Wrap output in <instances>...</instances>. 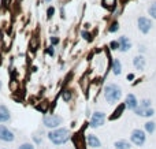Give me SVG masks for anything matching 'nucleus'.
Listing matches in <instances>:
<instances>
[{
    "instance_id": "obj_1",
    "label": "nucleus",
    "mask_w": 156,
    "mask_h": 149,
    "mask_svg": "<svg viewBox=\"0 0 156 149\" xmlns=\"http://www.w3.org/2000/svg\"><path fill=\"white\" fill-rule=\"evenodd\" d=\"M49 141L53 142L55 145H62L70 140V130L68 129H53L51 133L48 134Z\"/></svg>"
},
{
    "instance_id": "obj_2",
    "label": "nucleus",
    "mask_w": 156,
    "mask_h": 149,
    "mask_svg": "<svg viewBox=\"0 0 156 149\" xmlns=\"http://www.w3.org/2000/svg\"><path fill=\"white\" fill-rule=\"evenodd\" d=\"M104 97H105V100H107L108 103L114 104V103L119 101V98L122 97V90H120V88L118 86V85H115V83H110V85H107L105 89H104Z\"/></svg>"
},
{
    "instance_id": "obj_3",
    "label": "nucleus",
    "mask_w": 156,
    "mask_h": 149,
    "mask_svg": "<svg viewBox=\"0 0 156 149\" xmlns=\"http://www.w3.org/2000/svg\"><path fill=\"white\" fill-rule=\"evenodd\" d=\"M62 122H63V119L58 116V115H45L44 119H43L44 126L48 127V129H58L62 125Z\"/></svg>"
},
{
    "instance_id": "obj_4",
    "label": "nucleus",
    "mask_w": 156,
    "mask_h": 149,
    "mask_svg": "<svg viewBox=\"0 0 156 149\" xmlns=\"http://www.w3.org/2000/svg\"><path fill=\"white\" fill-rule=\"evenodd\" d=\"M137 24H138V29H140V31L141 33H144V34H147V33L151 30V28H152V22H151V19L147 18V16H140L138 21H137Z\"/></svg>"
},
{
    "instance_id": "obj_5",
    "label": "nucleus",
    "mask_w": 156,
    "mask_h": 149,
    "mask_svg": "<svg viewBox=\"0 0 156 149\" xmlns=\"http://www.w3.org/2000/svg\"><path fill=\"white\" fill-rule=\"evenodd\" d=\"M104 122H105V114L99 111V112H95V114H93L89 125L92 126V127H100V126L104 125Z\"/></svg>"
},
{
    "instance_id": "obj_6",
    "label": "nucleus",
    "mask_w": 156,
    "mask_h": 149,
    "mask_svg": "<svg viewBox=\"0 0 156 149\" xmlns=\"http://www.w3.org/2000/svg\"><path fill=\"white\" fill-rule=\"evenodd\" d=\"M14 133L11 130H8V127L6 126H0V141H4V142H11L14 141Z\"/></svg>"
},
{
    "instance_id": "obj_7",
    "label": "nucleus",
    "mask_w": 156,
    "mask_h": 149,
    "mask_svg": "<svg viewBox=\"0 0 156 149\" xmlns=\"http://www.w3.org/2000/svg\"><path fill=\"white\" fill-rule=\"evenodd\" d=\"M132 142L138 146H141L145 142V133L142 130H138V129L134 130L132 133Z\"/></svg>"
},
{
    "instance_id": "obj_8",
    "label": "nucleus",
    "mask_w": 156,
    "mask_h": 149,
    "mask_svg": "<svg viewBox=\"0 0 156 149\" xmlns=\"http://www.w3.org/2000/svg\"><path fill=\"white\" fill-rule=\"evenodd\" d=\"M118 41H119V44H120V48H119L120 52H126V51H129V49L132 48V43H130V40H129L128 37H125V36L119 37Z\"/></svg>"
},
{
    "instance_id": "obj_9",
    "label": "nucleus",
    "mask_w": 156,
    "mask_h": 149,
    "mask_svg": "<svg viewBox=\"0 0 156 149\" xmlns=\"http://www.w3.org/2000/svg\"><path fill=\"white\" fill-rule=\"evenodd\" d=\"M126 107H128L129 110H136L137 106H138V103H137V98L134 94H128V97H126Z\"/></svg>"
},
{
    "instance_id": "obj_10",
    "label": "nucleus",
    "mask_w": 156,
    "mask_h": 149,
    "mask_svg": "<svg viewBox=\"0 0 156 149\" xmlns=\"http://www.w3.org/2000/svg\"><path fill=\"white\" fill-rule=\"evenodd\" d=\"M88 144H89V146H92V148H100L101 146L100 140H99L95 134H89L88 135Z\"/></svg>"
},
{
    "instance_id": "obj_11",
    "label": "nucleus",
    "mask_w": 156,
    "mask_h": 149,
    "mask_svg": "<svg viewBox=\"0 0 156 149\" xmlns=\"http://www.w3.org/2000/svg\"><path fill=\"white\" fill-rule=\"evenodd\" d=\"M136 114L137 115H140V116H152L153 115V110L152 108H142V107H137L136 110Z\"/></svg>"
},
{
    "instance_id": "obj_12",
    "label": "nucleus",
    "mask_w": 156,
    "mask_h": 149,
    "mask_svg": "<svg viewBox=\"0 0 156 149\" xmlns=\"http://www.w3.org/2000/svg\"><path fill=\"white\" fill-rule=\"evenodd\" d=\"M133 64H134V67H136L137 70H142V68L145 67L144 56H136V58H134V60H133Z\"/></svg>"
},
{
    "instance_id": "obj_13",
    "label": "nucleus",
    "mask_w": 156,
    "mask_h": 149,
    "mask_svg": "<svg viewBox=\"0 0 156 149\" xmlns=\"http://www.w3.org/2000/svg\"><path fill=\"white\" fill-rule=\"evenodd\" d=\"M10 120V112L4 106H0V123Z\"/></svg>"
},
{
    "instance_id": "obj_14",
    "label": "nucleus",
    "mask_w": 156,
    "mask_h": 149,
    "mask_svg": "<svg viewBox=\"0 0 156 149\" xmlns=\"http://www.w3.org/2000/svg\"><path fill=\"white\" fill-rule=\"evenodd\" d=\"M125 108H126V104H120V106L118 107L115 111H114V115H111V116H110V119H111V120H114V119L119 118L120 115H122V112H123Z\"/></svg>"
},
{
    "instance_id": "obj_15",
    "label": "nucleus",
    "mask_w": 156,
    "mask_h": 149,
    "mask_svg": "<svg viewBox=\"0 0 156 149\" xmlns=\"http://www.w3.org/2000/svg\"><path fill=\"white\" fill-rule=\"evenodd\" d=\"M112 71H114L115 75H119L122 73V64H120V62L118 59H115L112 62Z\"/></svg>"
},
{
    "instance_id": "obj_16",
    "label": "nucleus",
    "mask_w": 156,
    "mask_h": 149,
    "mask_svg": "<svg viewBox=\"0 0 156 149\" xmlns=\"http://www.w3.org/2000/svg\"><path fill=\"white\" fill-rule=\"evenodd\" d=\"M74 144H76V148L77 149H85V142L82 141V137L80 134H77L74 137Z\"/></svg>"
},
{
    "instance_id": "obj_17",
    "label": "nucleus",
    "mask_w": 156,
    "mask_h": 149,
    "mask_svg": "<svg viewBox=\"0 0 156 149\" xmlns=\"http://www.w3.org/2000/svg\"><path fill=\"white\" fill-rule=\"evenodd\" d=\"M115 148L116 149H129L130 145H129L128 141H125V140H119V141L115 142Z\"/></svg>"
},
{
    "instance_id": "obj_18",
    "label": "nucleus",
    "mask_w": 156,
    "mask_h": 149,
    "mask_svg": "<svg viewBox=\"0 0 156 149\" xmlns=\"http://www.w3.org/2000/svg\"><path fill=\"white\" fill-rule=\"evenodd\" d=\"M148 12H149V15L152 16L153 19H156V1H153V3L149 6Z\"/></svg>"
},
{
    "instance_id": "obj_19",
    "label": "nucleus",
    "mask_w": 156,
    "mask_h": 149,
    "mask_svg": "<svg viewBox=\"0 0 156 149\" xmlns=\"http://www.w3.org/2000/svg\"><path fill=\"white\" fill-rule=\"evenodd\" d=\"M71 96H73V94H71V92H70V90H64L63 93H62V98H63L66 103H68L70 100H71Z\"/></svg>"
},
{
    "instance_id": "obj_20",
    "label": "nucleus",
    "mask_w": 156,
    "mask_h": 149,
    "mask_svg": "<svg viewBox=\"0 0 156 149\" xmlns=\"http://www.w3.org/2000/svg\"><path fill=\"white\" fill-rule=\"evenodd\" d=\"M145 130H147L148 133H153V131H155V123H153V122L145 123Z\"/></svg>"
},
{
    "instance_id": "obj_21",
    "label": "nucleus",
    "mask_w": 156,
    "mask_h": 149,
    "mask_svg": "<svg viewBox=\"0 0 156 149\" xmlns=\"http://www.w3.org/2000/svg\"><path fill=\"white\" fill-rule=\"evenodd\" d=\"M104 6L112 10V8L115 7V0H104Z\"/></svg>"
},
{
    "instance_id": "obj_22",
    "label": "nucleus",
    "mask_w": 156,
    "mask_h": 149,
    "mask_svg": "<svg viewBox=\"0 0 156 149\" xmlns=\"http://www.w3.org/2000/svg\"><path fill=\"white\" fill-rule=\"evenodd\" d=\"M118 29H119V25H118V24H116V22H115V24H112L111 26H110V29H108V31H110V33H115V31L118 30Z\"/></svg>"
},
{
    "instance_id": "obj_23",
    "label": "nucleus",
    "mask_w": 156,
    "mask_h": 149,
    "mask_svg": "<svg viewBox=\"0 0 156 149\" xmlns=\"http://www.w3.org/2000/svg\"><path fill=\"white\" fill-rule=\"evenodd\" d=\"M81 36H82V38L86 40V41H92V36L89 34L88 31H82V33H81Z\"/></svg>"
},
{
    "instance_id": "obj_24",
    "label": "nucleus",
    "mask_w": 156,
    "mask_h": 149,
    "mask_svg": "<svg viewBox=\"0 0 156 149\" xmlns=\"http://www.w3.org/2000/svg\"><path fill=\"white\" fill-rule=\"evenodd\" d=\"M110 48H111V49H119L120 48L119 41H112V43L110 44Z\"/></svg>"
},
{
    "instance_id": "obj_25",
    "label": "nucleus",
    "mask_w": 156,
    "mask_h": 149,
    "mask_svg": "<svg viewBox=\"0 0 156 149\" xmlns=\"http://www.w3.org/2000/svg\"><path fill=\"white\" fill-rule=\"evenodd\" d=\"M19 149H34V146L32 144H29V142H25V144H22L19 146Z\"/></svg>"
},
{
    "instance_id": "obj_26",
    "label": "nucleus",
    "mask_w": 156,
    "mask_h": 149,
    "mask_svg": "<svg viewBox=\"0 0 156 149\" xmlns=\"http://www.w3.org/2000/svg\"><path fill=\"white\" fill-rule=\"evenodd\" d=\"M140 107H142V108H149V107H151V101H149V100H142Z\"/></svg>"
},
{
    "instance_id": "obj_27",
    "label": "nucleus",
    "mask_w": 156,
    "mask_h": 149,
    "mask_svg": "<svg viewBox=\"0 0 156 149\" xmlns=\"http://www.w3.org/2000/svg\"><path fill=\"white\" fill-rule=\"evenodd\" d=\"M47 53H48L49 56H55V48H53V45H51V47L47 49Z\"/></svg>"
},
{
    "instance_id": "obj_28",
    "label": "nucleus",
    "mask_w": 156,
    "mask_h": 149,
    "mask_svg": "<svg viewBox=\"0 0 156 149\" xmlns=\"http://www.w3.org/2000/svg\"><path fill=\"white\" fill-rule=\"evenodd\" d=\"M58 43H59V38H58V37H51V44L52 45H56Z\"/></svg>"
},
{
    "instance_id": "obj_29",
    "label": "nucleus",
    "mask_w": 156,
    "mask_h": 149,
    "mask_svg": "<svg viewBox=\"0 0 156 149\" xmlns=\"http://www.w3.org/2000/svg\"><path fill=\"white\" fill-rule=\"evenodd\" d=\"M53 12H55V8H53V7H49L48 8V16H49V18L53 15Z\"/></svg>"
},
{
    "instance_id": "obj_30",
    "label": "nucleus",
    "mask_w": 156,
    "mask_h": 149,
    "mask_svg": "<svg viewBox=\"0 0 156 149\" xmlns=\"http://www.w3.org/2000/svg\"><path fill=\"white\" fill-rule=\"evenodd\" d=\"M133 78H134V75H133V74H129L128 75V79H133Z\"/></svg>"
},
{
    "instance_id": "obj_31",
    "label": "nucleus",
    "mask_w": 156,
    "mask_h": 149,
    "mask_svg": "<svg viewBox=\"0 0 156 149\" xmlns=\"http://www.w3.org/2000/svg\"><path fill=\"white\" fill-rule=\"evenodd\" d=\"M0 90H1V81H0Z\"/></svg>"
},
{
    "instance_id": "obj_32",
    "label": "nucleus",
    "mask_w": 156,
    "mask_h": 149,
    "mask_svg": "<svg viewBox=\"0 0 156 149\" xmlns=\"http://www.w3.org/2000/svg\"><path fill=\"white\" fill-rule=\"evenodd\" d=\"M44 1H47V3H49V1H51V0H44Z\"/></svg>"
},
{
    "instance_id": "obj_33",
    "label": "nucleus",
    "mask_w": 156,
    "mask_h": 149,
    "mask_svg": "<svg viewBox=\"0 0 156 149\" xmlns=\"http://www.w3.org/2000/svg\"><path fill=\"white\" fill-rule=\"evenodd\" d=\"M0 64H1V58H0Z\"/></svg>"
}]
</instances>
